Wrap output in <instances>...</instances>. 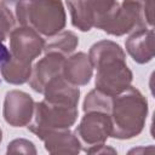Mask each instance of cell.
<instances>
[{"mask_svg":"<svg viewBox=\"0 0 155 155\" xmlns=\"http://www.w3.org/2000/svg\"><path fill=\"white\" fill-rule=\"evenodd\" d=\"M90 62L96 69V88L108 96H116L131 86L133 74L126 63V54L116 42L99 40L88 51Z\"/></svg>","mask_w":155,"mask_h":155,"instance_id":"1","label":"cell"},{"mask_svg":"<svg viewBox=\"0 0 155 155\" xmlns=\"http://www.w3.org/2000/svg\"><path fill=\"white\" fill-rule=\"evenodd\" d=\"M147 115L148 101L138 88L130 86L114 96L110 110L111 137L116 139L137 137L144 128Z\"/></svg>","mask_w":155,"mask_h":155,"instance_id":"2","label":"cell"},{"mask_svg":"<svg viewBox=\"0 0 155 155\" xmlns=\"http://www.w3.org/2000/svg\"><path fill=\"white\" fill-rule=\"evenodd\" d=\"M15 16L19 25L47 38L62 31L67 23L62 0H19L15 4Z\"/></svg>","mask_w":155,"mask_h":155,"instance_id":"3","label":"cell"},{"mask_svg":"<svg viewBox=\"0 0 155 155\" xmlns=\"http://www.w3.org/2000/svg\"><path fill=\"white\" fill-rule=\"evenodd\" d=\"M78 119V107L67 104L51 103L42 99L34 105L31 121L28 124V130L38 138L52 131L70 128Z\"/></svg>","mask_w":155,"mask_h":155,"instance_id":"4","label":"cell"},{"mask_svg":"<svg viewBox=\"0 0 155 155\" xmlns=\"http://www.w3.org/2000/svg\"><path fill=\"white\" fill-rule=\"evenodd\" d=\"M74 132L81 143V150L88 153L92 148L104 144L111 137L110 115L101 111H87Z\"/></svg>","mask_w":155,"mask_h":155,"instance_id":"5","label":"cell"},{"mask_svg":"<svg viewBox=\"0 0 155 155\" xmlns=\"http://www.w3.org/2000/svg\"><path fill=\"white\" fill-rule=\"evenodd\" d=\"M8 38L10 57L21 64L31 65L34 59L44 52L45 40L38 31L29 27H15Z\"/></svg>","mask_w":155,"mask_h":155,"instance_id":"6","label":"cell"},{"mask_svg":"<svg viewBox=\"0 0 155 155\" xmlns=\"http://www.w3.org/2000/svg\"><path fill=\"white\" fill-rule=\"evenodd\" d=\"M71 24L81 31L96 28L101 19L117 4L116 0H65Z\"/></svg>","mask_w":155,"mask_h":155,"instance_id":"7","label":"cell"},{"mask_svg":"<svg viewBox=\"0 0 155 155\" xmlns=\"http://www.w3.org/2000/svg\"><path fill=\"white\" fill-rule=\"evenodd\" d=\"M35 102L33 97L19 90H11L5 94L2 116L12 127L27 126L33 117Z\"/></svg>","mask_w":155,"mask_h":155,"instance_id":"8","label":"cell"},{"mask_svg":"<svg viewBox=\"0 0 155 155\" xmlns=\"http://www.w3.org/2000/svg\"><path fill=\"white\" fill-rule=\"evenodd\" d=\"M64 59V56L56 52L45 53V56L40 61H38L31 69V74L28 80L29 86L35 92L42 93L46 84L50 80L58 75H62Z\"/></svg>","mask_w":155,"mask_h":155,"instance_id":"9","label":"cell"},{"mask_svg":"<svg viewBox=\"0 0 155 155\" xmlns=\"http://www.w3.org/2000/svg\"><path fill=\"white\" fill-rule=\"evenodd\" d=\"M125 47L136 63H149L154 58V29L145 27L134 30L126 39Z\"/></svg>","mask_w":155,"mask_h":155,"instance_id":"10","label":"cell"},{"mask_svg":"<svg viewBox=\"0 0 155 155\" xmlns=\"http://www.w3.org/2000/svg\"><path fill=\"white\" fill-rule=\"evenodd\" d=\"M93 74V67L90 62L88 54L78 52L65 57L62 75L63 78L75 86H85L90 82Z\"/></svg>","mask_w":155,"mask_h":155,"instance_id":"11","label":"cell"},{"mask_svg":"<svg viewBox=\"0 0 155 155\" xmlns=\"http://www.w3.org/2000/svg\"><path fill=\"white\" fill-rule=\"evenodd\" d=\"M41 94H44V99L47 102L78 107L80 90L79 86L68 82L63 75H58L46 84Z\"/></svg>","mask_w":155,"mask_h":155,"instance_id":"12","label":"cell"},{"mask_svg":"<svg viewBox=\"0 0 155 155\" xmlns=\"http://www.w3.org/2000/svg\"><path fill=\"white\" fill-rule=\"evenodd\" d=\"M41 140L50 154H78L81 151L79 138L69 128L52 131L44 136Z\"/></svg>","mask_w":155,"mask_h":155,"instance_id":"13","label":"cell"},{"mask_svg":"<svg viewBox=\"0 0 155 155\" xmlns=\"http://www.w3.org/2000/svg\"><path fill=\"white\" fill-rule=\"evenodd\" d=\"M79 45V38L70 30H62L53 36H50L44 45V52H56L64 57L70 56Z\"/></svg>","mask_w":155,"mask_h":155,"instance_id":"14","label":"cell"},{"mask_svg":"<svg viewBox=\"0 0 155 155\" xmlns=\"http://www.w3.org/2000/svg\"><path fill=\"white\" fill-rule=\"evenodd\" d=\"M33 65H25L16 62L11 57H8L0 67L1 76L4 80L11 85H22L28 82L31 74Z\"/></svg>","mask_w":155,"mask_h":155,"instance_id":"15","label":"cell"},{"mask_svg":"<svg viewBox=\"0 0 155 155\" xmlns=\"http://www.w3.org/2000/svg\"><path fill=\"white\" fill-rule=\"evenodd\" d=\"M111 104H113L111 96H108V94L103 93L102 91L94 88V90H91L86 94V97L84 99V104H82V110H84V113L101 111V113H107L110 115Z\"/></svg>","mask_w":155,"mask_h":155,"instance_id":"16","label":"cell"},{"mask_svg":"<svg viewBox=\"0 0 155 155\" xmlns=\"http://www.w3.org/2000/svg\"><path fill=\"white\" fill-rule=\"evenodd\" d=\"M12 6L15 5L10 0H0V38L2 41L7 39L16 27V16Z\"/></svg>","mask_w":155,"mask_h":155,"instance_id":"17","label":"cell"},{"mask_svg":"<svg viewBox=\"0 0 155 155\" xmlns=\"http://www.w3.org/2000/svg\"><path fill=\"white\" fill-rule=\"evenodd\" d=\"M7 154H36V149L33 142L25 138H17L8 143Z\"/></svg>","mask_w":155,"mask_h":155,"instance_id":"18","label":"cell"},{"mask_svg":"<svg viewBox=\"0 0 155 155\" xmlns=\"http://www.w3.org/2000/svg\"><path fill=\"white\" fill-rule=\"evenodd\" d=\"M108 153L115 154L116 150L113 149V148L109 147V145H105V143H104V144H101V145H98V147H94V148H92V149L88 151V154H108Z\"/></svg>","mask_w":155,"mask_h":155,"instance_id":"19","label":"cell"},{"mask_svg":"<svg viewBox=\"0 0 155 155\" xmlns=\"http://www.w3.org/2000/svg\"><path fill=\"white\" fill-rule=\"evenodd\" d=\"M8 57H10V51L7 50V47L5 46L4 41H2L1 38H0V67H1V64H2ZM0 82H1V80H0Z\"/></svg>","mask_w":155,"mask_h":155,"instance_id":"20","label":"cell"},{"mask_svg":"<svg viewBox=\"0 0 155 155\" xmlns=\"http://www.w3.org/2000/svg\"><path fill=\"white\" fill-rule=\"evenodd\" d=\"M1 140H2V131L0 128V143H1Z\"/></svg>","mask_w":155,"mask_h":155,"instance_id":"21","label":"cell"},{"mask_svg":"<svg viewBox=\"0 0 155 155\" xmlns=\"http://www.w3.org/2000/svg\"><path fill=\"white\" fill-rule=\"evenodd\" d=\"M10 1H11V2H12V4H13V5H15V4H16V2H18V1H19V0H10Z\"/></svg>","mask_w":155,"mask_h":155,"instance_id":"22","label":"cell"}]
</instances>
